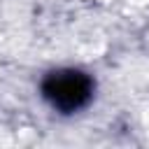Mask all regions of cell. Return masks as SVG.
<instances>
[{"instance_id":"cell-1","label":"cell","mask_w":149,"mask_h":149,"mask_svg":"<svg viewBox=\"0 0 149 149\" xmlns=\"http://www.w3.org/2000/svg\"><path fill=\"white\" fill-rule=\"evenodd\" d=\"M93 93V81L79 70L49 72L42 81V95L61 112H74L88 102Z\"/></svg>"}]
</instances>
